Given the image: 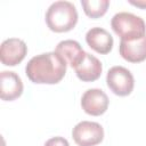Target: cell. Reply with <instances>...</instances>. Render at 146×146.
<instances>
[{
  "label": "cell",
  "instance_id": "obj_1",
  "mask_svg": "<svg viewBox=\"0 0 146 146\" xmlns=\"http://www.w3.org/2000/svg\"><path fill=\"white\" fill-rule=\"evenodd\" d=\"M66 62L56 51L43 52L32 57L25 67L27 78L38 84L58 83L66 73Z\"/></svg>",
  "mask_w": 146,
  "mask_h": 146
},
{
  "label": "cell",
  "instance_id": "obj_2",
  "mask_svg": "<svg viewBox=\"0 0 146 146\" xmlns=\"http://www.w3.org/2000/svg\"><path fill=\"white\" fill-rule=\"evenodd\" d=\"M76 7L65 0L52 2L46 13V23L49 30L57 33L71 31L78 23Z\"/></svg>",
  "mask_w": 146,
  "mask_h": 146
},
{
  "label": "cell",
  "instance_id": "obj_3",
  "mask_svg": "<svg viewBox=\"0 0 146 146\" xmlns=\"http://www.w3.org/2000/svg\"><path fill=\"white\" fill-rule=\"evenodd\" d=\"M111 26L115 34L123 41L140 39L146 35V25L140 16L132 13H116L111 21Z\"/></svg>",
  "mask_w": 146,
  "mask_h": 146
},
{
  "label": "cell",
  "instance_id": "obj_4",
  "mask_svg": "<svg viewBox=\"0 0 146 146\" xmlns=\"http://www.w3.org/2000/svg\"><path fill=\"white\" fill-rule=\"evenodd\" d=\"M106 83L113 94L120 97H124L132 92L135 87V79L128 68L123 66H113L106 74Z\"/></svg>",
  "mask_w": 146,
  "mask_h": 146
},
{
  "label": "cell",
  "instance_id": "obj_5",
  "mask_svg": "<svg viewBox=\"0 0 146 146\" xmlns=\"http://www.w3.org/2000/svg\"><path fill=\"white\" fill-rule=\"evenodd\" d=\"M72 137L79 146H96L104 139V129L97 122L81 121L74 125Z\"/></svg>",
  "mask_w": 146,
  "mask_h": 146
},
{
  "label": "cell",
  "instance_id": "obj_6",
  "mask_svg": "<svg viewBox=\"0 0 146 146\" xmlns=\"http://www.w3.org/2000/svg\"><path fill=\"white\" fill-rule=\"evenodd\" d=\"M27 54L26 43L18 38H9L2 41L0 47V60L3 65L15 66L19 64Z\"/></svg>",
  "mask_w": 146,
  "mask_h": 146
},
{
  "label": "cell",
  "instance_id": "obj_7",
  "mask_svg": "<svg viewBox=\"0 0 146 146\" xmlns=\"http://www.w3.org/2000/svg\"><path fill=\"white\" fill-rule=\"evenodd\" d=\"M108 97L107 95L98 88H91L84 91L81 97V107L82 110L92 116H99L107 111L108 107Z\"/></svg>",
  "mask_w": 146,
  "mask_h": 146
},
{
  "label": "cell",
  "instance_id": "obj_8",
  "mask_svg": "<svg viewBox=\"0 0 146 146\" xmlns=\"http://www.w3.org/2000/svg\"><path fill=\"white\" fill-rule=\"evenodd\" d=\"M23 82L19 75L13 71L0 73V97L2 100H15L23 94Z\"/></svg>",
  "mask_w": 146,
  "mask_h": 146
},
{
  "label": "cell",
  "instance_id": "obj_9",
  "mask_svg": "<svg viewBox=\"0 0 146 146\" xmlns=\"http://www.w3.org/2000/svg\"><path fill=\"white\" fill-rule=\"evenodd\" d=\"M76 76L83 82H92L99 79L103 72L102 62L94 55L86 52L82 60L74 67Z\"/></svg>",
  "mask_w": 146,
  "mask_h": 146
},
{
  "label": "cell",
  "instance_id": "obj_10",
  "mask_svg": "<svg viewBox=\"0 0 146 146\" xmlns=\"http://www.w3.org/2000/svg\"><path fill=\"white\" fill-rule=\"evenodd\" d=\"M86 42L96 52L106 55L112 50L114 40L108 31H106L103 27L96 26L91 27L86 33Z\"/></svg>",
  "mask_w": 146,
  "mask_h": 146
},
{
  "label": "cell",
  "instance_id": "obj_11",
  "mask_svg": "<svg viewBox=\"0 0 146 146\" xmlns=\"http://www.w3.org/2000/svg\"><path fill=\"white\" fill-rule=\"evenodd\" d=\"M120 55L130 63H140L146 59V35L140 39L120 41Z\"/></svg>",
  "mask_w": 146,
  "mask_h": 146
},
{
  "label": "cell",
  "instance_id": "obj_12",
  "mask_svg": "<svg viewBox=\"0 0 146 146\" xmlns=\"http://www.w3.org/2000/svg\"><path fill=\"white\" fill-rule=\"evenodd\" d=\"M55 51L62 56V58L66 62L67 65L71 67H75L84 57L86 51L82 49L81 44L75 40H63L57 46Z\"/></svg>",
  "mask_w": 146,
  "mask_h": 146
},
{
  "label": "cell",
  "instance_id": "obj_13",
  "mask_svg": "<svg viewBox=\"0 0 146 146\" xmlns=\"http://www.w3.org/2000/svg\"><path fill=\"white\" fill-rule=\"evenodd\" d=\"M84 14L90 18H98L105 15L108 9V0H81Z\"/></svg>",
  "mask_w": 146,
  "mask_h": 146
},
{
  "label": "cell",
  "instance_id": "obj_14",
  "mask_svg": "<svg viewBox=\"0 0 146 146\" xmlns=\"http://www.w3.org/2000/svg\"><path fill=\"white\" fill-rule=\"evenodd\" d=\"M43 146H70L67 139H65L64 137L57 136V137H52L50 139H48Z\"/></svg>",
  "mask_w": 146,
  "mask_h": 146
},
{
  "label": "cell",
  "instance_id": "obj_15",
  "mask_svg": "<svg viewBox=\"0 0 146 146\" xmlns=\"http://www.w3.org/2000/svg\"><path fill=\"white\" fill-rule=\"evenodd\" d=\"M129 2L138 8L146 9V0H129Z\"/></svg>",
  "mask_w": 146,
  "mask_h": 146
}]
</instances>
